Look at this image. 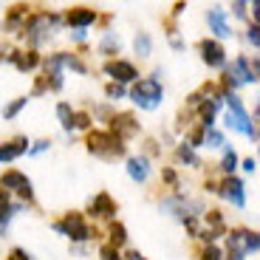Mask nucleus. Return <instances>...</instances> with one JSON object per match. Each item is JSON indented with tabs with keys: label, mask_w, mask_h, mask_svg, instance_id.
<instances>
[{
	"label": "nucleus",
	"mask_w": 260,
	"mask_h": 260,
	"mask_svg": "<svg viewBox=\"0 0 260 260\" xmlns=\"http://www.w3.org/2000/svg\"><path fill=\"white\" fill-rule=\"evenodd\" d=\"M201 59L209 65V68H223V62H226V51H223V46L218 43V40H201Z\"/></svg>",
	"instance_id": "12"
},
{
	"label": "nucleus",
	"mask_w": 260,
	"mask_h": 260,
	"mask_svg": "<svg viewBox=\"0 0 260 260\" xmlns=\"http://www.w3.org/2000/svg\"><path fill=\"white\" fill-rule=\"evenodd\" d=\"M23 153H28V139L26 136L0 144V161H14V158H20Z\"/></svg>",
	"instance_id": "17"
},
{
	"label": "nucleus",
	"mask_w": 260,
	"mask_h": 260,
	"mask_svg": "<svg viewBox=\"0 0 260 260\" xmlns=\"http://www.w3.org/2000/svg\"><path fill=\"white\" fill-rule=\"evenodd\" d=\"M133 48H136L139 57H150V51H153V40H150L147 31H139L136 40H133Z\"/></svg>",
	"instance_id": "23"
},
{
	"label": "nucleus",
	"mask_w": 260,
	"mask_h": 260,
	"mask_svg": "<svg viewBox=\"0 0 260 260\" xmlns=\"http://www.w3.org/2000/svg\"><path fill=\"white\" fill-rule=\"evenodd\" d=\"M207 23H209V28H212L218 37H229V34H232V28H229V23H226V12L218 9V6L207 12Z\"/></svg>",
	"instance_id": "18"
},
{
	"label": "nucleus",
	"mask_w": 260,
	"mask_h": 260,
	"mask_svg": "<svg viewBox=\"0 0 260 260\" xmlns=\"http://www.w3.org/2000/svg\"><path fill=\"white\" fill-rule=\"evenodd\" d=\"M201 260H221V249H218V246H212V243H209V246L204 249Z\"/></svg>",
	"instance_id": "35"
},
{
	"label": "nucleus",
	"mask_w": 260,
	"mask_h": 260,
	"mask_svg": "<svg viewBox=\"0 0 260 260\" xmlns=\"http://www.w3.org/2000/svg\"><path fill=\"white\" fill-rule=\"evenodd\" d=\"M257 31H260V28H257V26H254V23H252V28H249V34H246V37H249V43H252L254 48L260 46V34H257Z\"/></svg>",
	"instance_id": "38"
},
{
	"label": "nucleus",
	"mask_w": 260,
	"mask_h": 260,
	"mask_svg": "<svg viewBox=\"0 0 260 260\" xmlns=\"http://www.w3.org/2000/svg\"><path fill=\"white\" fill-rule=\"evenodd\" d=\"M218 192L226 198V201H232L235 207H243L246 204V192H243V181L241 178H235V176H226L221 181V187H218Z\"/></svg>",
	"instance_id": "13"
},
{
	"label": "nucleus",
	"mask_w": 260,
	"mask_h": 260,
	"mask_svg": "<svg viewBox=\"0 0 260 260\" xmlns=\"http://www.w3.org/2000/svg\"><path fill=\"white\" fill-rule=\"evenodd\" d=\"M105 93H108V99H122V96H124V85L111 82L108 88H105Z\"/></svg>",
	"instance_id": "33"
},
{
	"label": "nucleus",
	"mask_w": 260,
	"mask_h": 260,
	"mask_svg": "<svg viewBox=\"0 0 260 260\" xmlns=\"http://www.w3.org/2000/svg\"><path fill=\"white\" fill-rule=\"evenodd\" d=\"M74 127H82V130H88L91 127V116H88V113H74Z\"/></svg>",
	"instance_id": "34"
},
{
	"label": "nucleus",
	"mask_w": 260,
	"mask_h": 260,
	"mask_svg": "<svg viewBox=\"0 0 260 260\" xmlns=\"http://www.w3.org/2000/svg\"><path fill=\"white\" fill-rule=\"evenodd\" d=\"M62 68H71V71H77V74L88 71V68H85V62L77 57V54H65V51H62Z\"/></svg>",
	"instance_id": "28"
},
{
	"label": "nucleus",
	"mask_w": 260,
	"mask_h": 260,
	"mask_svg": "<svg viewBox=\"0 0 260 260\" xmlns=\"http://www.w3.org/2000/svg\"><path fill=\"white\" fill-rule=\"evenodd\" d=\"M218 102L221 99H201L198 105V116H201V127H212L215 124V113H218Z\"/></svg>",
	"instance_id": "20"
},
{
	"label": "nucleus",
	"mask_w": 260,
	"mask_h": 260,
	"mask_svg": "<svg viewBox=\"0 0 260 260\" xmlns=\"http://www.w3.org/2000/svg\"><path fill=\"white\" fill-rule=\"evenodd\" d=\"M257 232H252V229H232V232H226V246L232 249V252L238 254H254L257 252Z\"/></svg>",
	"instance_id": "8"
},
{
	"label": "nucleus",
	"mask_w": 260,
	"mask_h": 260,
	"mask_svg": "<svg viewBox=\"0 0 260 260\" xmlns=\"http://www.w3.org/2000/svg\"><path fill=\"white\" fill-rule=\"evenodd\" d=\"M12 215H14V209H12V207H0V235H6L9 221H12Z\"/></svg>",
	"instance_id": "32"
},
{
	"label": "nucleus",
	"mask_w": 260,
	"mask_h": 260,
	"mask_svg": "<svg viewBox=\"0 0 260 260\" xmlns=\"http://www.w3.org/2000/svg\"><path fill=\"white\" fill-rule=\"evenodd\" d=\"M235 14H238V17H246V3H235Z\"/></svg>",
	"instance_id": "43"
},
{
	"label": "nucleus",
	"mask_w": 260,
	"mask_h": 260,
	"mask_svg": "<svg viewBox=\"0 0 260 260\" xmlns=\"http://www.w3.org/2000/svg\"><path fill=\"white\" fill-rule=\"evenodd\" d=\"M88 212H91L93 218H113V215H116V204H113V198L108 192H99L96 198H91Z\"/></svg>",
	"instance_id": "14"
},
{
	"label": "nucleus",
	"mask_w": 260,
	"mask_h": 260,
	"mask_svg": "<svg viewBox=\"0 0 260 260\" xmlns=\"http://www.w3.org/2000/svg\"><path fill=\"white\" fill-rule=\"evenodd\" d=\"M204 144H209V147H221V144H223V136L218 133V130L209 127L207 133H204Z\"/></svg>",
	"instance_id": "31"
},
{
	"label": "nucleus",
	"mask_w": 260,
	"mask_h": 260,
	"mask_svg": "<svg viewBox=\"0 0 260 260\" xmlns=\"http://www.w3.org/2000/svg\"><path fill=\"white\" fill-rule=\"evenodd\" d=\"M176 158H178V161H184V164H189V167H201V158L195 156V150L187 147L184 142L176 147Z\"/></svg>",
	"instance_id": "22"
},
{
	"label": "nucleus",
	"mask_w": 260,
	"mask_h": 260,
	"mask_svg": "<svg viewBox=\"0 0 260 260\" xmlns=\"http://www.w3.org/2000/svg\"><path fill=\"white\" fill-rule=\"evenodd\" d=\"M68 26H74L77 31H82V28H88V26H93V20H96V12L93 9H88V6H77V9H71L68 12Z\"/></svg>",
	"instance_id": "16"
},
{
	"label": "nucleus",
	"mask_w": 260,
	"mask_h": 260,
	"mask_svg": "<svg viewBox=\"0 0 260 260\" xmlns=\"http://www.w3.org/2000/svg\"><path fill=\"white\" fill-rule=\"evenodd\" d=\"M99 54H119V37L113 31H108L105 40L99 43Z\"/></svg>",
	"instance_id": "26"
},
{
	"label": "nucleus",
	"mask_w": 260,
	"mask_h": 260,
	"mask_svg": "<svg viewBox=\"0 0 260 260\" xmlns=\"http://www.w3.org/2000/svg\"><path fill=\"white\" fill-rule=\"evenodd\" d=\"M59 23V14L54 12H37L31 14V17L23 23V28L20 31L26 34V40L31 43V46H40L43 40H48V34H51V28Z\"/></svg>",
	"instance_id": "4"
},
{
	"label": "nucleus",
	"mask_w": 260,
	"mask_h": 260,
	"mask_svg": "<svg viewBox=\"0 0 260 260\" xmlns=\"http://www.w3.org/2000/svg\"><path fill=\"white\" fill-rule=\"evenodd\" d=\"M243 170H246V173H254V170H257V161H254V158H246V161H243Z\"/></svg>",
	"instance_id": "42"
},
{
	"label": "nucleus",
	"mask_w": 260,
	"mask_h": 260,
	"mask_svg": "<svg viewBox=\"0 0 260 260\" xmlns=\"http://www.w3.org/2000/svg\"><path fill=\"white\" fill-rule=\"evenodd\" d=\"M122 260H147V257H144L142 252H136V249H133V252H127V257H122Z\"/></svg>",
	"instance_id": "44"
},
{
	"label": "nucleus",
	"mask_w": 260,
	"mask_h": 260,
	"mask_svg": "<svg viewBox=\"0 0 260 260\" xmlns=\"http://www.w3.org/2000/svg\"><path fill=\"white\" fill-rule=\"evenodd\" d=\"M0 187H3V192H17L20 198H26V201H31L34 198V187L31 181H28L26 173H20V170H6L3 176H0Z\"/></svg>",
	"instance_id": "7"
},
{
	"label": "nucleus",
	"mask_w": 260,
	"mask_h": 260,
	"mask_svg": "<svg viewBox=\"0 0 260 260\" xmlns=\"http://www.w3.org/2000/svg\"><path fill=\"white\" fill-rule=\"evenodd\" d=\"M108 133H113L116 139H130V136H136L139 133V122L133 113H116V116L111 119V127H108Z\"/></svg>",
	"instance_id": "11"
},
{
	"label": "nucleus",
	"mask_w": 260,
	"mask_h": 260,
	"mask_svg": "<svg viewBox=\"0 0 260 260\" xmlns=\"http://www.w3.org/2000/svg\"><path fill=\"white\" fill-rule=\"evenodd\" d=\"M54 229H57L59 235H65V238L77 241V243H82V241H88V238H93L91 226L85 223V218H82L79 212H68V215L62 218V221L54 223Z\"/></svg>",
	"instance_id": "5"
},
{
	"label": "nucleus",
	"mask_w": 260,
	"mask_h": 260,
	"mask_svg": "<svg viewBox=\"0 0 260 260\" xmlns=\"http://www.w3.org/2000/svg\"><path fill=\"white\" fill-rule=\"evenodd\" d=\"M221 99H226V116H223L226 127L238 130L243 136H252V142H254V139H257V127H254V122L249 119V113L241 105V99L235 96V93H221Z\"/></svg>",
	"instance_id": "2"
},
{
	"label": "nucleus",
	"mask_w": 260,
	"mask_h": 260,
	"mask_svg": "<svg viewBox=\"0 0 260 260\" xmlns=\"http://www.w3.org/2000/svg\"><path fill=\"white\" fill-rule=\"evenodd\" d=\"M127 176L133 178V181H147V176H150V161H147V156H133V158H127Z\"/></svg>",
	"instance_id": "19"
},
{
	"label": "nucleus",
	"mask_w": 260,
	"mask_h": 260,
	"mask_svg": "<svg viewBox=\"0 0 260 260\" xmlns=\"http://www.w3.org/2000/svg\"><path fill=\"white\" fill-rule=\"evenodd\" d=\"M108 235H111V243H108V246H113L116 252L127 243V229H124V223H119V221L111 223V232H108Z\"/></svg>",
	"instance_id": "21"
},
{
	"label": "nucleus",
	"mask_w": 260,
	"mask_h": 260,
	"mask_svg": "<svg viewBox=\"0 0 260 260\" xmlns=\"http://www.w3.org/2000/svg\"><path fill=\"white\" fill-rule=\"evenodd\" d=\"M226 71H229V77H232L238 85H241V82H257V59L249 62L246 57H238Z\"/></svg>",
	"instance_id": "10"
},
{
	"label": "nucleus",
	"mask_w": 260,
	"mask_h": 260,
	"mask_svg": "<svg viewBox=\"0 0 260 260\" xmlns=\"http://www.w3.org/2000/svg\"><path fill=\"white\" fill-rule=\"evenodd\" d=\"M164 209H167V212H173L178 221H184V223L195 221V218L204 212L201 204H198V201H187L181 192H176L173 198H167V201H164Z\"/></svg>",
	"instance_id": "6"
},
{
	"label": "nucleus",
	"mask_w": 260,
	"mask_h": 260,
	"mask_svg": "<svg viewBox=\"0 0 260 260\" xmlns=\"http://www.w3.org/2000/svg\"><path fill=\"white\" fill-rule=\"evenodd\" d=\"M99 254H102V260H122V254H119L113 246H102V252H99Z\"/></svg>",
	"instance_id": "36"
},
{
	"label": "nucleus",
	"mask_w": 260,
	"mask_h": 260,
	"mask_svg": "<svg viewBox=\"0 0 260 260\" xmlns=\"http://www.w3.org/2000/svg\"><path fill=\"white\" fill-rule=\"evenodd\" d=\"M204 133H207V127H201V124L192 127L187 133V142H184V144H187V147H201V144H204Z\"/></svg>",
	"instance_id": "29"
},
{
	"label": "nucleus",
	"mask_w": 260,
	"mask_h": 260,
	"mask_svg": "<svg viewBox=\"0 0 260 260\" xmlns=\"http://www.w3.org/2000/svg\"><path fill=\"white\" fill-rule=\"evenodd\" d=\"M26 105H28V96H20V99H14V102H9L6 108H3V119H14Z\"/></svg>",
	"instance_id": "27"
},
{
	"label": "nucleus",
	"mask_w": 260,
	"mask_h": 260,
	"mask_svg": "<svg viewBox=\"0 0 260 260\" xmlns=\"http://www.w3.org/2000/svg\"><path fill=\"white\" fill-rule=\"evenodd\" d=\"M20 20L26 23V6L20 3V6H12V12H9V20H6V26L12 28V31H17L20 28Z\"/></svg>",
	"instance_id": "25"
},
{
	"label": "nucleus",
	"mask_w": 260,
	"mask_h": 260,
	"mask_svg": "<svg viewBox=\"0 0 260 260\" xmlns=\"http://www.w3.org/2000/svg\"><path fill=\"white\" fill-rule=\"evenodd\" d=\"M57 119H59V124H62V130H74V111H71L68 102L57 105Z\"/></svg>",
	"instance_id": "24"
},
{
	"label": "nucleus",
	"mask_w": 260,
	"mask_h": 260,
	"mask_svg": "<svg viewBox=\"0 0 260 260\" xmlns=\"http://www.w3.org/2000/svg\"><path fill=\"white\" fill-rule=\"evenodd\" d=\"M184 9H187V3H176V6H173V14H176V17H178V14L184 12Z\"/></svg>",
	"instance_id": "46"
},
{
	"label": "nucleus",
	"mask_w": 260,
	"mask_h": 260,
	"mask_svg": "<svg viewBox=\"0 0 260 260\" xmlns=\"http://www.w3.org/2000/svg\"><path fill=\"white\" fill-rule=\"evenodd\" d=\"M130 99H133L139 108H144V111H156L164 99V88H161V82L153 79V77L139 79V82L130 88Z\"/></svg>",
	"instance_id": "3"
},
{
	"label": "nucleus",
	"mask_w": 260,
	"mask_h": 260,
	"mask_svg": "<svg viewBox=\"0 0 260 260\" xmlns=\"http://www.w3.org/2000/svg\"><path fill=\"white\" fill-rule=\"evenodd\" d=\"M46 91H48V82H46V77H40V79H37V85H34V91H31V93H34V96H40V93H46Z\"/></svg>",
	"instance_id": "39"
},
{
	"label": "nucleus",
	"mask_w": 260,
	"mask_h": 260,
	"mask_svg": "<svg viewBox=\"0 0 260 260\" xmlns=\"http://www.w3.org/2000/svg\"><path fill=\"white\" fill-rule=\"evenodd\" d=\"M235 167H238V156H235L232 150H226V153H223V161H221V170L226 173V176H232Z\"/></svg>",
	"instance_id": "30"
},
{
	"label": "nucleus",
	"mask_w": 260,
	"mask_h": 260,
	"mask_svg": "<svg viewBox=\"0 0 260 260\" xmlns=\"http://www.w3.org/2000/svg\"><path fill=\"white\" fill-rule=\"evenodd\" d=\"M85 144H88V153H93V156H99V158H108V161L122 158L124 153H127L122 139H116L113 133H108V130H91L88 139H85Z\"/></svg>",
	"instance_id": "1"
},
{
	"label": "nucleus",
	"mask_w": 260,
	"mask_h": 260,
	"mask_svg": "<svg viewBox=\"0 0 260 260\" xmlns=\"http://www.w3.org/2000/svg\"><path fill=\"white\" fill-rule=\"evenodd\" d=\"M9 260H28V252H26V249H12Z\"/></svg>",
	"instance_id": "40"
},
{
	"label": "nucleus",
	"mask_w": 260,
	"mask_h": 260,
	"mask_svg": "<svg viewBox=\"0 0 260 260\" xmlns=\"http://www.w3.org/2000/svg\"><path fill=\"white\" fill-rule=\"evenodd\" d=\"M105 74H108V77H111L116 85L136 82V79H139L136 65H133V62H127V59H111V62H105Z\"/></svg>",
	"instance_id": "9"
},
{
	"label": "nucleus",
	"mask_w": 260,
	"mask_h": 260,
	"mask_svg": "<svg viewBox=\"0 0 260 260\" xmlns=\"http://www.w3.org/2000/svg\"><path fill=\"white\" fill-rule=\"evenodd\" d=\"M48 147H51V142H48V139H40L34 147H28V153H31V156H37V153H43V150H48Z\"/></svg>",
	"instance_id": "37"
},
{
	"label": "nucleus",
	"mask_w": 260,
	"mask_h": 260,
	"mask_svg": "<svg viewBox=\"0 0 260 260\" xmlns=\"http://www.w3.org/2000/svg\"><path fill=\"white\" fill-rule=\"evenodd\" d=\"M161 176H164V181H167V184H173V187H176V184H178V176H176V173H173V170H164Z\"/></svg>",
	"instance_id": "41"
},
{
	"label": "nucleus",
	"mask_w": 260,
	"mask_h": 260,
	"mask_svg": "<svg viewBox=\"0 0 260 260\" xmlns=\"http://www.w3.org/2000/svg\"><path fill=\"white\" fill-rule=\"evenodd\" d=\"M226 260H243V254L232 252V249H226Z\"/></svg>",
	"instance_id": "45"
},
{
	"label": "nucleus",
	"mask_w": 260,
	"mask_h": 260,
	"mask_svg": "<svg viewBox=\"0 0 260 260\" xmlns=\"http://www.w3.org/2000/svg\"><path fill=\"white\" fill-rule=\"evenodd\" d=\"M6 59L14 62L17 71H34V68L40 65V54L34 51V48L31 51H6Z\"/></svg>",
	"instance_id": "15"
}]
</instances>
